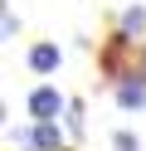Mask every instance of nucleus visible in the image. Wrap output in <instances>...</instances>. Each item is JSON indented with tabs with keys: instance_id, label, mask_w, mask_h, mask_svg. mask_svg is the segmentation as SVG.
Returning a JSON list of instances; mask_svg holds the SVG:
<instances>
[{
	"instance_id": "1",
	"label": "nucleus",
	"mask_w": 146,
	"mask_h": 151,
	"mask_svg": "<svg viewBox=\"0 0 146 151\" xmlns=\"http://www.w3.org/2000/svg\"><path fill=\"white\" fill-rule=\"evenodd\" d=\"M19 151H44V146H58V127L54 122H39L34 132H15Z\"/></svg>"
},
{
	"instance_id": "2",
	"label": "nucleus",
	"mask_w": 146,
	"mask_h": 151,
	"mask_svg": "<svg viewBox=\"0 0 146 151\" xmlns=\"http://www.w3.org/2000/svg\"><path fill=\"white\" fill-rule=\"evenodd\" d=\"M58 107H63V98H58L54 88H34V93H29V112H34L39 122H54Z\"/></svg>"
},
{
	"instance_id": "3",
	"label": "nucleus",
	"mask_w": 146,
	"mask_h": 151,
	"mask_svg": "<svg viewBox=\"0 0 146 151\" xmlns=\"http://www.w3.org/2000/svg\"><path fill=\"white\" fill-rule=\"evenodd\" d=\"M29 68H34V73H54L58 68V49H54V44H39V49L29 54Z\"/></svg>"
},
{
	"instance_id": "4",
	"label": "nucleus",
	"mask_w": 146,
	"mask_h": 151,
	"mask_svg": "<svg viewBox=\"0 0 146 151\" xmlns=\"http://www.w3.org/2000/svg\"><path fill=\"white\" fill-rule=\"evenodd\" d=\"M117 102H122V107H141L146 102V83H122V88H117Z\"/></svg>"
},
{
	"instance_id": "5",
	"label": "nucleus",
	"mask_w": 146,
	"mask_h": 151,
	"mask_svg": "<svg viewBox=\"0 0 146 151\" xmlns=\"http://www.w3.org/2000/svg\"><path fill=\"white\" fill-rule=\"evenodd\" d=\"M141 24H146V10H127V15H122V34L141 29Z\"/></svg>"
},
{
	"instance_id": "6",
	"label": "nucleus",
	"mask_w": 146,
	"mask_h": 151,
	"mask_svg": "<svg viewBox=\"0 0 146 151\" xmlns=\"http://www.w3.org/2000/svg\"><path fill=\"white\" fill-rule=\"evenodd\" d=\"M112 141H117V151H136V146H141V141H136V137H132V132H117V137H112Z\"/></svg>"
}]
</instances>
